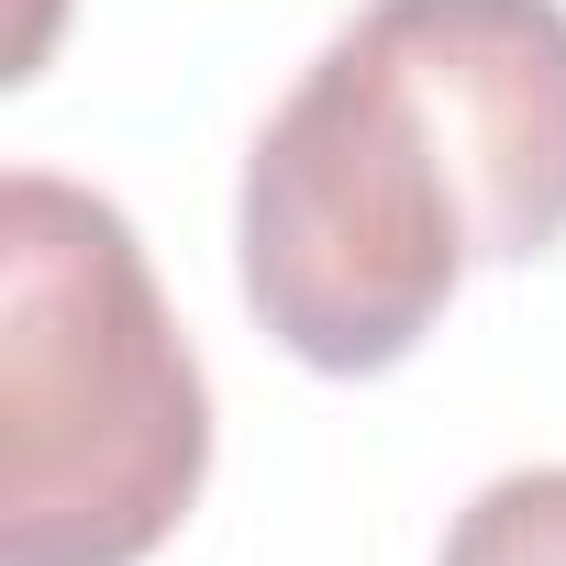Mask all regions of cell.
<instances>
[{
  "mask_svg": "<svg viewBox=\"0 0 566 566\" xmlns=\"http://www.w3.org/2000/svg\"><path fill=\"white\" fill-rule=\"evenodd\" d=\"M244 301L323 378L400 367L467 266L566 244V0H367L244 156Z\"/></svg>",
  "mask_w": 566,
  "mask_h": 566,
  "instance_id": "1",
  "label": "cell"
},
{
  "mask_svg": "<svg viewBox=\"0 0 566 566\" xmlns=\"http://www.w3.org/2000/svg\"><path fill=\"white\" fill-rule=\"evenodd\" d=\"M444 566H566V467H511V478H489V489L455 511Z\"/></svg>",
  "mask_w": 566,
  "mask_h": 566,
  "instance_id": "3",
  "label": "cell"
},
{
  "mask_svg": "<svg viewBox=\"0 0 566 566\" xmlns=\"http://www.w3.org/2000/svg\"><path fill=\"white\" fill-rule=\"evenodd\" d=\"M211 478V389L134 222L0 178V566H145Z\"/></svg>",
  "mask_w": 566,
  "mask_h": 566,
  "instance_id": "2",
  "label": "cell"
}]
</instances>
